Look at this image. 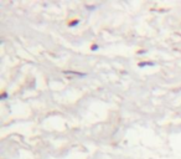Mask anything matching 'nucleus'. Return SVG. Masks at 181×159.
I'll use <instances>...</instances> for the list:
<instances>
[{"instance_id": "obj_4", "label": "nucleus", "mask_w": 181, "mask_h": 159, "mask_svg": "<svg viewBox=\"0 0 181 159\" xmlns=\"http://www.w3.org/2000/svg\"><path fill=\"white\" fill-rule=\"evenodd\" d=\"M7 97V93H3L1 94V100H4V98H6Z\"/></svg>"}, {"instance_id": "obj_1", "label": "nucleus", "mask_w": 181, "mask_h": 159, "mask_svg": "<svg viewBox=\"0 0 181 159\" xmlns=\"http://www.w3.org/2000/svg\"><path fill=\"white\" fill-rule=\"evenodd\" d=\"M154 62H140L139 63V67H144V66H153Z\"/></svg>"}, {"instance_id": "obj_3", "label": "nucleus", "mask_w": 181, "mask_h": 159, "mask_svg": "<svg viewBox=\"0 0 181 159\" xmlns=\"http://www.w3.org/2000/svg\"><path fill=\"white\" fill-rule=\"evenodd\" d=\"M97 49H98V45H93V46H92V50H93V51H96Z\"/></svg>"}, {"instance_id": "obj_2", "label": "nucleus", "mask_w": 181, "mask_h": 159, "mask_svg": "<svg viewBox=\"0 0 181 159\" xmlns=\"http://www.w3.org/2000/svg\"><path fill=\"white\" fill-rule=\"evenodd\" d=\"M78 24H80V20H72V22H70V26H71V28H73V26H76V25H78Z\"/></svg>"}]
</instances>
